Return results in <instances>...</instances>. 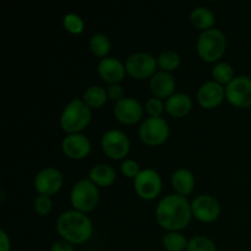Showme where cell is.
I'll return each instance as SVG.
<instances>
[{"label": "cell", "instance_id": "10", "mask_svg": "<svg viewBox=\"0 0 251 251\" xmlns=\"http://www.w3.org/2000/svg\"><path fill=\"white\" fill-rule=\"evenodd\" d=\"M226 100L230 105L239 109L251 107V77L240 75L226 86Z\"/></svg>", "mask_w": 251, "mask_h": 251}, {"label": "cell", "instance_id": "5", "mask_svg": "<svg viewBox=\"0 0 251 251\" xmlns=\"http://www.w3.org/2000/svg\"><path fill=\"white\" fill-rule=\"evenodd\" d=\"M100 194L98 186H96L88 178L80 179L74 184L70 191V202L74 210L82 213H90L98 207Z\"/></svg>", "mask_w": 251, "mask_h": 251}, {"label": "cell", "instance_id": "16", "mask_svg": "<svg viewBox=\"0 0 251 251\" xmlns=\"http://www.w3.org/2000/svg\"><path fill=\"white\" fill-rule=\"evenodd\" d=\"M97 70L100 78L109 85L120 83L124 80L125 74H126L125 64H123L119 59L113 58V56L100 59Z\"/></svg>", "mask_w": 251, "mask_h": 251}, {"label": "cell", "instance_id": "33", "mask_svg": "<svg viewBox=\"0 0 251 251\" xmlns=\"http://www.w3.org/2000/svg\"><path fill=\"white\" fill-rule=\"evenodd\" d=\"M50 251H75V245L66 242V240L60 239L53 243V245L50 247Z\"/></svg>", "mask_w": 251, "mask_h": 251}, {"label": "cell", "instance_id": "31", "mask_svg": "<svg viewBox=\"0 0 251 251\" xmlns=\"http://www.w3.org/2000/svg\"><path fill=\"white\" fill-rule=\"evenodd\" d=\"M120 172H122V174L124 176L134 180L137 176V174L141 172V169H140V164L137 163L135 159L126 158L122 162V164H120Z\"/></svg>", "mask_w": 251, "mask_h": 251}, {"label": "cell", "instance_id": "11", "mask_svg": "<svg viewBox=\"0 0 251 251\" xmlns=\"http://www.w3.org/2000/svg\"><path fill=\"white\" fill-rule=\"evenodd\" d=\"M33 185L38 195L53 196L63 188L64 176L58 168L46 167L36 174Z\"/></svg>", "mask_w": 251, "mask_h": 251}, {"label": "cell", "instance_id": "9", "mask_svg": "<svg viewBox=\"0 0 251 251\" xmlns=\"http://www.w3.org/2000/svg\"><path fill=\"white\" fill-rule=\"evenodd\" d=\"M157 59L146 51H135L125 61L126 74L136 80H147L157 73Z\"/></svg>", "mask_w": 251, "mask_h": 251}, {"label": "cell", "instance_id": "4", "mask_svg": "<svg viewBox=\"0 0 251 251\" xmlns=\"http://www.w3.org/2000/svg\"><path fill=\"white\" fill-rule=\"evenodd\" d=\"M227 49V38L221 29L213 28L201 32L196 41V51L201 60L206 63H218Z\"/></svg>", "mask_w": 251, "mask_h": 251}, {"label": "cell", "instance_id": "2", "mask_svg": "<svg viewBox=\"0 0 251 251\" xmlns=\"http://www.w3.org/2000/svg\"><path fill=\"white\" fill-rule=\"evenodd\" d=\"M55 228L61 239L73 245L85 244L93 234V225L86 213L76 210L65 211L58 217Z\"/></svg>", "mask_w": 251, "mask_h": 251}, {"label": "cell", "instance_id": "23", "mask_svg": "<svg viewBox=\"0 0 251 251\" xmlns=\"http://www.w3.org/2000/svg\"><path fill=\"white\" fill-rule=\"evenodd\" d=\"M110 48H112V42L104 33H95L88 41V49L97 58H107Z\"/></svg>", "mask_w": 251, "mask_h": 251}, {"label": "cell", "instance_id": "26", "mask_svg": "<svg viewBox=\"0 0 251 251\" xmlns=\"http://www.w3.org/2000/svg\"><path fill=\"white\" fill-rule=\"evenodd\" d=\"M188 244L189 240L181 232H167L162 238V245L167 251H184Z\"/></svg>", "mask_w": 251, "mask_h": 251}, {"label": "cell", "instance_id": "20", "mask_svg": "<svg viewBox=\"0 0 251 251\" xmlns=\"http://www.w3.org/2000/svg\"><path fill=\"white\" fill-rule=\"evenodd\" d=\"M87 178L98 188H109L114 184L115 179H117V173L109 164L100 163L90 169Z\"/></svg>", "mask_w": 251, "mask_h": 251}, {"label": "cell", "instance_id": "14", "mask_svg": "<svg viewBox=\"0 0 251 251\" xmlns=\"http://www.w3.org/2000/svg\"><path fill=\"white\" fill-rule=\"evenodd\" d=\"M92 150V144L86 135L69 134L61 141V151L68 158L74 161L85 159Z\"/></svg>", "mask_w": 251, "mask_h": 251}, {"label": "cell", "instance_id": "3", "mask_svg": "<svg viewBox=\"0 0 251 251\" xmlns=\"http://www.w3.org/2000/svg\"><path fill=\"white\" fill-rule=\"evenodd\" d=\"M91 108L86 105L82 98L75 97L64 107L59 118V124L66 135L81 134L90 125L92 119Z\"/></svg>", "mask_w": 251, "mask_h": 251}, {"label": "cell", "instance_id": "6", "mask_svg": "<svg viewBox=\"0 0 251 251\" xmlns=\"http://www.w3.org/2000/svg\"><path fill=\"white\" fill-rule=\"evenodd\" d=\"M169 125L162 117H149L139 127V137L147 146H161L169 137Z\"/></svg>", "mask_w": 251, "mask_h": 251}, {"label": "cell", "instance_id": "7", "mask_svg": "<svg viewBox=\"0 0 251 251\" xmlns=\"http://www.w3.org/2000/svg\"><path fill=\"white\" fill-rule=\"evenodd\" d=\"M100 147L105 156L110 159H126L131 144L130 139L122 130L112 129L103 134L100 139Z\"/></svg>", "mask_w": 251, "mask_h": 251}, {"label": "cell", "instance_id": "27", "mask_svg": "<svg viewBox=\"0 0 251 251\" xmlns=\"http://www.w3.org/2000/svg\"><path fill=\"white\" fill-rule=\"evenodd\" d=\"M63 27L70 34H81L85 31V21L80 15L69 12L63 17Z\"/></svg>", "mask_w": 251, "mask_h": 251}, {"label": "cell", "instance_id": "13", "mask_svg": "<svg viewBox=\"0 0 251 251\" xmlns=\"http://www.w3.org/2000/svg\"><path fill=\"white\" fill-rule=\"evenodd\" d=\"M145 108L141 103L132 97H125L114 103L113 114L119 123L124 125H135L141 122Z\"/></svg>", "mask_w": 251, "mask_h": 251}, {"label": "cell", "instance_id": "28", "mask_svg": "<svg viewBox=\"0 0 251 251\" xmlns=\"http://www.w3.org/2000/svg\"><path fill=\"white\" fill-rule=\"evenodd\" d=\"M186 251H218L217 245L212 239L205 235H195L189 239L188 249Z\"/></svg>", "mask_w": 251, "mask_h": 251}, {"label": "cell", "instance_id": "21", "mask_svg": "<svg viewBox=\"0 0 251 251\" xmlns=\"http://www.w3.org/2000/svg\"><path fill=\"white\" fill-rule=\"evenodd\" d=\"M190 22L195 28L201 29V32H203L215 27L216 16L212 10H210L208 7L198 6L191 11Z\"/></svg>", "mask_w": 251, "mask_h": 251}, {"label": "cell", "instance_id": "34", "mask_svg": "<svg viewBox=\"0 0 251 251\" xmlns=\"http://www.w3.org/2000/svg\"><path fill=\"white\" fill-rule=\"evenodd\" d=\"M0 251H11V242L4 229L0 230Z\"/></svg>", "mask_w": 251, "mask_h": 251}, {"label": "cell", "instance_id": "17", "mask_svg": "<svg viewBox=\"0 0 251 251\" xmlns=\"http://www.w3.org/2000/svg\"><path fill=\"white\" fill-rule=\"evenodd\" d=\"M176 78L172 74L166 71L158 70L151 78H150V90L153 93V97L166 98L168 100L171 96H173L176 91Z\"/></svg>", "mask_w": 251, "mask_h": 251}, {"label": "cell", "instance_id": "25", "mask_svg": "<svg viewBox=\"0 0 251 251\" xmlns=\"http://www.w3.org/2000/svg\"><path fill=\"white\" fill-rule=\"evenodd\" d=\"M213 81L222 86H227L234 80L235 73L234 69L230 64L226 63V61H218L213 65L212 71H211Z\"/></svg>", "mask_w": 251, "mask_h": 251}, {"label": "cell", "instance_id": "18", "mask_svg": "<svg viewBox=\"0 0 251 251\" xmlns=\"http://www.w3.org/2000/svg\"><path fill=\"white\" fill-rule=\"evenodd\" d=\"M193 109V100L189 95L176 92L166 100V112L173 118H184Z\"/></svg>", "mask_w": 251, "mask_h": 251}, {"label": "cell", "instance_id": "8", "mask_svg": "<svg viewBox=\"0 0 251 251\" xmlns=\"http://www.w3.org/2000/svg\"><path fill=\"white\" fill-rule=\"evenodd\" d=\"M162 178L157 171L152 168L141 169L134 179V190L140 199L145 201L156 200L162 191Z\"/></svg>", "mask_w": 251, "mask_h": 251}, {"label": "cell", "instance_id": "30", "mask_svg": "<svg viewBox=\"0 0 251 251\" xmlns=\"http://www.w3.org/2000/svg\"><path fill=\"white\" fill-rule=\"evenodd\" d=\"M33 208L37 215L39 216H47L48 213H50L51 210H53V201H51L50 196H37L33 202Z\"/></svg>", "mask_w": 251, "mask_h": 251}, {"label": "cell", "instance_id": "22", "mask_svg": "<svg viewBox=\"0 0 251 251\" xmlns=\"http://www.w3.org/2000/svg\"><path fill=\"white\" fill-rule=\"evenodd\" d=\"M81 98L86 103V105L90 107L91 109H100V108H102L107 103L108 93L105 88L93 85L86 88Z\"/></svg>", "mask_w": 251, "mask_h": 251}, {"label": "cell", "instance_id": "12", "mask_svg": "<svg viewBox=\"0 0 251 251\" xmlns=\"http://www.w3.org/2000/svg\"><path fill=\"white\" fill-rule=\"evenodd\" d=\"M193 217L202 223H212L217 221L221 216L220 201L213 196L203 194L194 199L191 202Z\"/></svg>", "mask_w": 251, "mask_h": 251}, {"label": "cell", "instance_id": "1", "mask_svg": "<svg viewBox=\"0 0 251 251\" xmlns=\"http://www.w3.org/2000/svg\"><path fill=\"white\" fill-rule=\"evenodd\" d=\"M154 216L158 226L164 230L181 232L188 227L193 218L191 202H189L185 196L171 194L159 200Z\"/></svg>", "mask_w": 251, "mask_h": 251}, {"label": "cell", "instance_id": "15", "mask_svg": "<svg viewBox=\"0 0 251 251\" xmlns=\"http://www.w3.org/2000/svg\"><path fill=\"white\" fill-rule=\"evenodd\" d=\"M196 100L205 109H213L226 100V87L213 80L207 81L198 90Z\"/></svg>", "mask_w": 251, "mask_h": 251}, {"label": "cell", "instance_id": "24", "mask_svg": "<svg viewBox=\"0 0 251 251\" xmlns=\"http://www.w3.org/2000/svg\"><path fill=\"white\" fill-rule=\"evenodd\" d=\"M181 58L180 54L176 53V50L167 49L163 50L158 56H157V65L159 70L166 71V73L172 74L180 66Z\"/></svg>", "mask_w": 251, "mask_h": 251}, {"label": "cell", "instance_id": "19", "mask_svg": "<svg viewBox=\"0 0 251 251\" xmlns=\"http://www.w3.org/2000/svg\"><path fill=\"white\" fill-rule=\"evenodd\" d=\"M171 183L176 194L186 198L195 189L196 180L193 172L186 168H179L174 171L173 174H172Z\"/></svg>", "mask_w": 251, "mask_h": 251}, {"label": "cell", "instance_id": "32", "mask_svg": "<svg viewBox=\"0 0 251 251\" xmlns=\"http://www.w3.org/2000/svg\"><path fill=\"white\" fill-rule=\"evenodd\" d=\"M108 100H113L114 103L119 102L123 98H125V91L120 83H115V85H109L107 88Z\"/></svg>", "mask_w": 251, "mask_h": 251}, {"label": "cell", "instance_id": "29", "mask_svg": "<svg viewBox=\"0 0 251 251\" xmlns=\"http://www.w3.org/2000/svg\"><path fill=\"white\" fill-rule=\"evenodd\" d=\"M145 110L150 117H162V114L166 112V102H163L161 98L151 97L146 100Z\"/></svg>", "mask_w": 251, "mask_h": 251}]
</instances>
